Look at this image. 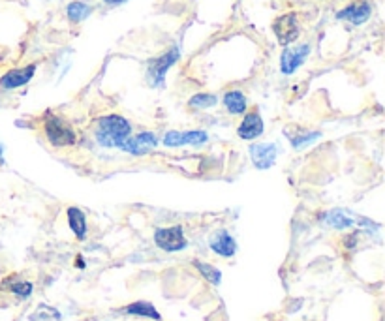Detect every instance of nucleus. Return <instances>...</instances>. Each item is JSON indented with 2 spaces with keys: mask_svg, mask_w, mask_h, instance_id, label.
<instances>
[{
  "mask_svg": "<svg viewBox=\"0 0 385 321\" xmlns=\"http://www.w3.org/2000/svg\"><path fill=\"white\" fill-rule=\"evenodd\" d=\"M132 134V126L121 115H105L96 122V141L104 147L121 148Z\"/></svg>",
  "mask_w": 385,
  "mask_h": 321,
  "instance_id": "obj_1",
  "label": "nucleus"
},
{
  "mask_svg": "<svg viewBox=\"0 0 385 321\" xmlns=\"http://www.w3.org/2000/svg\"><path fill=\"white\" fill-rule=\"evenodd\" d=\"M44 132L47 141L53 145V147H70V145H76V132L66 120L59 117V115L47 111L44 117Z\"/></svg>",
  "mask_w": 385,
  "mask_h": 321,
  "instance_id": "obj_2",
  "label": "nucleus"
},
{
  "mask_svg": "<svg viewBox=\"0 0 385 321\" xmlns=\"http://www.w3.org/2000/svg\"><path fill=\"white\" fill-rule=\"evenodd\" d=\"M154 243H156L158 248H162V250L165 252H179L186 246V239H184V233H182L181 226L156 229V233H154Z\"/></svg>",
  "mask_w": 385,
  "mask_h": 321,
  "instance_id": "obj_3",
  "label": "nucleus"
},
{
  "mask_svg": "<svg viewBox=\"0 0 385 321\" xmlns=\"http://www.w3.org/2000/svg\"><path fill=\"white\" fill-rule=\"evenodd\" d=\"M177 60H179V49H177V47H173V49H170L165 54H162L160 59L150 60L149 62V79L154 87H158V85H162V83H164L165 71L170 70L171 66L175 64Z\"/></svg>",
  "mask_w": 385,
  "mask_h": 321,
  "instance_id": "obj_4",
  "label": "nucleus"
},
{
  "mask_svg": "<svg viewBox=\"0 0 385 321\" xmlns=\"http://www.w3.org/2000/svg\"><path fill=\"white\" fill-rule=\"evenodd\" d=\"M273 30H275L276 38L282 45H288L295 42L299 36V23L297 16L295 13H286L282 16L280 19H276L275 25H273Z\"/></svg>",
  "mask_w": 385,
  "mask_h": 321,
  "instance_id": "obj_5",
  "label": "nucleus"
},
{
  "mask_svg": "<svg viewBox=\"0 0 385 321\" xmlns=\"http://www.w3.org/2000/svg\"><path fill=\"white\" fill-rule=\"evenodd\" d=\"M278 156V145L276 143H258L250 147V158L258 169H269L276 162Z\"/></svg>",
  "mask_w": 385,
  "mask_h": 321,
  "instance_id": "obj_6",
  "label": "nucleus"
},
{
  "mask_svg": "<svg viewBox=\"0 0 385 321\" xmlns=\"http://www.w3.org/2000/svg\"><path fill=\"white\" fill-rule=\"evenodd\" d=\"M158 145V139L154 134L150 132H143V134H139L136 137H128L126 141L122 143V151L124 153H130L134 156H145V154H149L153 148H156Z\"/></svg>",
  "mask_w": 385,
  "mask_h": 321,
  "instance_id": "obj_7",
  "label": "nucleus"
},
{
  "mask_svg": "<svg viewBox=\"0 0 385 321\" xmlns=\"http://www.w3.org/2000/svg\"><path fill=\"white\" fill-rule=\"evenodd\" d=\"M209 136L201 130L194 132H167L162 139L165 147H182V145H203Z\"/></svg>",
  "mask_w": 385,
  "mask_h": 321,
  "instance_id": "obj_8",
  "label": "nucleus"
},
{
  "mask_svg": "<svg viewBox=\"0 0 385 321\" xmlns=\"http://www.w3.org/2000/svg\"><path fill=\"white\" fill-rule=\"evenodd\" d=\"M308 54H310V45L307 44L297 45V47H288V49H284V53H282L280 70L284 71L286 76H290V74H293V71L301 68V64L307 60Z\"/></svg>",
  "mask_w": 385,
  "mask_h": 321,
  "instance_id": "obj_9",
  "label": "nucleus"
},
{
  "mask_svg": "<svg viewBox=\"0 0 385 321\" xmlns=\"http://www.w3.org/2000/svg\"><path fill=\"white\" fill-rule=\"evenodd\" d=\"M34 74H36V64H28L27 68L11 70L2 76V79H0V87L8 88V91H11V88H19L23 87V85H27V83L34 77Z\"/></svg>",
  "mask_w": 385,
  "mask_h": 321,
  "instance_id": "obj_10",
  "label": "nucleus"
},
{
  "mask_svg": "<svg viewBox=\"0 0 385 321\" xmlns=\"http://www.w3.org/2000/svg\"><path fill=\"white\" fill-rule=\"evenodd\" d=\"M263 128L265 126L261 115H259L258 111H252V113H248L247 117H244V120L239 124L237 134H239V137L244 139V141H250V139H256V137L261 136V134H263Z\"/></svg>",
  "mask_w": 385,
  "mask_h": 321,
  "instance_id": "obj_11",
  "label": "nucleus"
},
{
  "mask_svg": "<svg viewBox=\"0 0 385 321\" xmlns=\"http://www.w3.org/2000/svg\"><path fill=\"white\" fill-rule=\"evenodd\" d=\"M372 13V8L367 2H357V4H350L348 8H344L342 11H338V19H344V21H350L353 25H363L367 19Z\"/></svg>",
  "mask_w": 385,
  "mask_h": 321,
  "instance_id": "obj_12",
  "label": "nucleus"
},
{
  "mask_svg": "<svg viewBox=\"0 0 385 321\" xmlns=\"http://www.w3.org/2000/svg\"><path fill=\"white\" fill-rule=\"evenodd\" d=\"M211 248H213V252H216L218 256L231 257L237 252V243L235 239L227 233L226 229H220L218 233L213 235V239H211Z\"/></svg>",
  "mask_w": 385,
  "mask_h": 321,
  "instance_id": "obj_13",
  "label": "nucleus"
},
{
  "mask_svg": "<svg viewBox=\"0 0 385 321\" xmlns=\"http://www.w3.org/2000/svg\"><path fill=\"white\" fill-rule=\"evenodd\" d=\"M68 223H70V229H72L76 237L79 240L85 239L87 235V218L83 214V211H79L77 207L68 209Z\"/></svg>",
  "mask_w": 385,
  "mask_h": 321,
  "instance_id": "obj_14",
  "label": "nucleus"
},
{
  "mask_svg": "<svg viewBox=\"0 0 385 321\" xmlns=\"http://www.w3.org/2000/svg\"><path fill=\"white\" fill-rule=\"evenodd\" d=\"M224 105L231 115H242L247 111V98L241 91H230L224 96Z\"/></svg>",
  "mask_w": 385,
  "mask_h": 321,
  "instance_id": "obj_15",
  "label": "nucleus"
},
{
  "mask_svg": "<svg viewBox=\"0 0 385 321\" xmlns=\"http://www.w3.org/2000/svg\"><path fill=\"white\" fill-rule=\"evenodd\" d=\"M124 312L126 314H132V316H139V317H150V320L154 321H160V314L158 310L154 308L150 303H145V300H138V303H134V305L126 306L124 308Z\"/></svg>",
  "mask_w": 385,
  "mask_h": 321,
  "instance_id": "obj_16",
  "label": "nucleus"
},
{
  "mask_svg": "<svg viewBox=\"0 0 385 321\" xmlns=\"http://www.w3.org/2000/svg\"><path fill=\"white\" fill-rule=\"evenodd\" d=\"M288 137H290V143H292L295 148H303L307 147V145H310V143L318 141L319 137H321V134L319 132H304L301 130V128H295V134H286Z\"/></svg>",
  "mask_w": 385,
  "mask_h": 321,
  "instance_id": "obj_17",
  "label": "nucleus"
},
{
  "mask_svg": "<svg viewBox=\"0 0 385 321\" xmlns=\"http://www.w3.org/2000/svg\"><path fill=\"white\" fill-rule=\"evenodd\" d=\"M325 222L336 229H344L353 226V218H350L348 214L342 213V211H333V213L325 214Z\"/></svg>",
  "mask_w": 385,
  "mask_h": 321,
  "instance_id": "obj_18",
  "label": "nucleus"
},
{
  "mask_svg": "<svg viewBox=\"0 0 385 321\" xmlns=\"http://www.w3.org/2000/svg\"><path fill=\"white\" fill-rule=\"evenodd\" d=\"M194 265H196V269H198V271L201 272V274H203V276L213 284V286H220L222 274L218 269H215L213 265H209V263H201V262H196Z\"/></svg>",
  "mask_w": 385,
  "mask_h": 321,
  "instance_id": "obj_19",
  "label": "nucleus"
},
{
  "mask_svg": "<svg viewBox=\"0 0 385 321\" xmlns=\"http://www.w3.org/2000/svg\"><path fill=\"white\" fill-rule=\"evenodd\" d=\"M88 16H90V8H88L87 4H83V2H72V4L68 6V17H70L73 23L83 21V19Z\"/></svg>",
  "mask_w": 385,
  "mask_h": 321,
  "instance_id": "obj_20",
  "label": "nucleus"
},
{
  "mask_svg": "<svg viewBox=\"0 0 385 321\" xmlns=\"http://www.w3.org/2000/svg\"><path fill=\"white\" fill-rule=\"evenodd\" d=\"M216 102H218V98L213 94H196L194 98H190L188 105L194 109H209L216 105Z\"/></svg>",
  "mask_w": 385,
  "mask_h": 321,
  "instance_id": "obj_21",
  "label": "nucleus"
},
{
  "mask_svg": "<svg viewBox=\"0 0 385 321\" xmlns=\"http://www.w3.org/2000/svg\"><path fill=\"white\" fill-rule=\"evenodd\" d=\"M11 293H16L19 299H27L32 293V284L30 282H13L10 286Z\"/></svg>",
  "mask_w": 385,
  "mask_h": 321,
  "instance_id": "obj_22",
  "label": "nucleus"
},
{
  "mask_svg": "<svg viewBox=\"0 0 385 321\" xmlns=\"http://www.w3.org/2000/svg\"><path fill=\"white\" fill-rule=\"evenodd\" d=\"M49 320V321H59L61 320V314L55 310V308H51V306H40V310L36 312L32 316V320Z\"/></svg>",
  "mask_w": 385,
  "mask_h": 321,
  "instance_id": "obj_23",
  "label": "nucleus"
},
{
  "mask_svg": "<svg viewBox=\"0 0 385 321\" xmlns=\"http://www.w3.org/2000/svg\"><path fill=\"white\" fill-rule=\"evenodd\" d=\"M355 243H357V235H355V233L350 235V237H346V246H348V248H352Z\"/></svg>",
  "mask_w": 385,
  "mask_h": 321,
  "instance_id": "obj_24",
  "label": "nucleus"
},
{
  "mask_svg": "<svg viewBox=\"0 0 385 321\" xmlns=\"http://www.w3.org/2000/svg\"><path fill=\"white\" fill-rule=\"evenodd\" d=\"M107 4H122V2H126V0H104Z\"/></svg>",
  "mask_w": 385,
  "mask_h": 321,
  "instance_id": "obj_25",
  "label": "nucleus"
},
{
  "mask_svg": "<svg viewBox=\"0 0 385 321\" xmlns=\"http://www.w3.org/2000/svg\"><path fill=\"white\" fill-rule=\"evenodd\" d=\"M0 154H2V147H0Z\"/></svg>",
  "mask_w": 385,
  "mask_h": 321,
  "instance_id": "obj_26",
  "label": "nucleus"
}]
</instances>
